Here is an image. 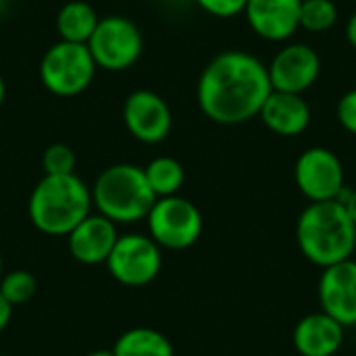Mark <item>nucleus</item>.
Masks as SVG:
<instances>
[{
  "label": "nucleus",
  "mask_w": 356,
  "mask_h": 356,
  "mask_svg": "<svg viewBox=\"0 0 356 356\" xmlns=\"http://www.w3.org/2000/svg\"><path fill=\"white\" fill-rule=\"evenodd\" d=\"M271 90L263 60L246 50H223L202 69L196 100L209 121L240 125L259 117Z\"/></svg>",
  "instance_id": "nucleus-1"
},
{
  "label": "nucleus",
  "mask_w": 356,
  "mask_h": 356,
  "mask_svg": "<svg viewBox=\"0 0 356 356\" xmlns=\"http://www.w3.org/2000/svg\"><path fill=\"white\" fill-rule=\"evenodd\" d=\"M296 240L305 259L325 269L353 259L356 225L340 200L311 202L298 217Z\"/></svg>",
  "instance_id": "nucleus-2"
},
{
  "label": "nucleus",
  "mask_w": 356,
  "mask_h": 356,
  "mask_svg": "<svg viewBox=\"0 0 356 356\" xmlns=\"http://www.w3.org/2000/svg\"><path fill=\"white\" fill-rule=\"evenodd\" d=\"M92 190L75 173L44 175L31 190L27 215L46 236H67L92 213Z\"/></svg>",
  "instance_id": "nucleus-3"
},
{
  "label": "nucleus",
  "mask_w": 356,
  "mask_h": 356,
  "mask_svg": "<svg viewBox=\"0 0 356 356\" xmlns=\"http://www.w3.org/2000/svg\"><path fill=\"white\" fill-rule=\"evenodd\" d=\"M90 190L96 211L117 225L146 219L156 200L144 175V167L131 163L106 167Z\"/></svg>",
  "instance_id": "nucleus-4"
},
{
  "label": "nucleus",
  "mask_w": 356,
  "mask_h": 356,
  "mask_svg": "<svg viewBox=\"0 0 356 356\" xmlns=\"http://www.w3.org/2000/svg\"><path fill=\"white\" fill-rule=\"evenodd\" d=\"M96 69L98 67L88 44L58 40L40 60V81L50 94L71 98L90 88Z\"/></svg>",
  "instance_id": "nucleus-5"
},
{
  "label": "nucleus",
  "mask_w": 356,
  "mask_h": 356,
  "mask_svg": "<svg viewBox=\"0 0 356 356\" xmlns=\"http://www.w3.org/2000/svg\"><path fill=\"white\" fill-rule=\"evenodd\" d=\"M146 223L148 236L167 250H186L202 236V215L198 207L179 194L156 198Z\"/></svg>",
  "instance_id": "nucleus-6"
},
{
  "label": "nucleus",
  "mask_w": 356,
  "mask_h": 356,
  "mask_svg": "<svg viewBox=\"0 0 356 356\" xmlns=\"http://www.w3.org/2000/svg\"><path fill=\"white\" fill-rule=\"evenodd\" d=\"M88 48L98 69L125 71L138 63L144 50V38L140 27L123 15L100 17L94 33L88 40Z\"/></svg>",
  "instance_id": "nucleus-7"
},
{
  "label": "nucleus",
  "mask_w": 356,
  "mask_h": 356,
  "mask_svg": "<svg viewBox=\"0 0 356 356\" xmlns=\"http://www.w3.org/2000/svg\"><path fill=\"white\" fill-rule=\"evenodd\" d=\"M104 265L111 277L123 286H148L163 267L161 246L146 234H123L117 238Z\"/></svg>",
  "instance_id": "nucleus-8"
},
{
  "label": "nucleus",
  "mask_w": 356,
  "mask_h": 356,
  "mask_svg": "<svg viewBox=\"0 0 356 356\" xmlns=\"http://www.w3.org/2000/svg\"><path fill=\"white\" fill-rule=\"evenodd\" d=\"M294 181L311 202L338 200L344 186V165L340 156L323 146L305 150L294 165Z\"/></svg>",
  "instance_id": "nucleus-9"
},
{
  "label": "nucleus",
  "mask_w": 356,
  "mask_h": 356,
  "mask_svg": "<svg viewBox=\"0 0 356 356\" xmlns=\"http://www.w3.org/2000/svg\"><path fill=\"white\" fill-rule=\"evenodd\" d=\"M123 125L142 144H161L173 127V115L163 96L152 90H136L123 102Z\"/></svg>",
  "instance_id": "nucleus-10"
},
{
  "label": "nucleus",
  "mask_w": 356,
  "mask_h": 356,
  "mask_svg": "<svg viewBox=\"0 0 356 356\" xmlns=\"http://www.w3.org/2000/svg\"><path fill=\"white\" fill-rule=\"evenodd\" d=\"M271 88L277 92L305 94L311 90L321 73V58L317 50L302 42L286 44L267 65Z\"/></svg>",
  "instance_id": "nucleus-11"
},
{
  "label": "nucleus",
  "mask_w": 356,
  "mask_h": 356,
  "mask_svg": "<svg viewBox=\"0 0 356 356\" xmlns=\"http://www.w3.org/2000/svg\"><path fill=\"white\" fill-rule=\"evenodd\" d=\"M321 311L344 327L356 325V261L346 259L323 269L319 280Z\"/></svg>",
  "instance_id": "nucleus-12"
},
{
  "label": "nucleus",
  "mask_w": 356,
  "mask_h": 356,
  "mask_svg": "<svg viewBox=\"0 0 356 356\" xmlns=\"http://www.w3.org/2000/svg\"><path fill=\"white\" fill-rule=\"evenodd\" d=\"M302 0H248L244 15L250 29L269 42H286L300 29Z\"/></svg>",
  "instance_id": "nucleus-13"
},
{
  "label": "nucleus",
  "mask_w": 356,
  "mask_h": 356,
  "mask_svg": "<svg viewBox=\"0 0 356 356\" xmlns=\"http://www.w3.org/2000/svg\"><path fill=\"white\" fill-rule=\"evenodd\" d=\"M119 238L117 223L104 215H88L67 234V246L71 257L81 265H102L106 263L115 242Z\"/></svg>",
  "instance_id": "nucleus-14"
},
{
  "label": "nucleus",
  "mask_w": 356,
  "mask_h": 356,
  "mask_svg": "<svg viewBox=\"0 0 356 356\" xmlns=\"http://www.w3.org/2000/svg\"><path fill=\"white\" fill-rule=\"evenodd\" d=\"M259 117L273 134L282 138H294L305 134L311 125V106L302 94L271 90Z\"/></svg>",
  "instance_id": "nucleus-15"
},
{
  "label": "nucleus",
  "mask_w": 356,
  "mask_h": 356,
  "mask_svg": "<svg viewBox=\"0 0 356 356\" xmlns=\"http://www.w3.org/2000/svg\"><path fill=\"white\" fill-rule=\"evenodd\" d=\"M292 342L300 356H336L344 344V325L323 311L313 313L296 323Z\"/></svg>",
  "instance_id": "nucleus-16"
},
{
  "label": "nucleus",
  "mask_w": 356,
  "mask_h": 356,
  "mask_svg": "<svg viewBox=\"0 0 356 356\" xmlns=\"http://www.w3.org/2000/svg\"><path fill=\"white\" fill-rule=\"evenodd\" d=\"M100 17L86 0H69L56 13V31L65 42L88 44Z\"/></svg>",
  "instance_id": "nucleus-17"
},
{
  "label": "nucleus",
  "mask_w": 356,
  "mask_h": 356,
  "mask_svg": "<svg viewBox=\"0 0 356 356\" xmlns=\"http://www.w3.org/2000/svg\"><path fill=\"white\" fill-rule=\"evenodd\" d=\"M111 350L115 356H175L169 338L152 327H131L123 332Z\"/></svg>",
  "instance_id": "nucleus-18"
},
{
  "label": "nucleus",
  "mask_w": 356,
  "mask_h": 356,
  "mask_svg": "<svg viewBox=\"0 0 356 356\" xmlns=\"http://www.w3.org/2000/svg\"><path fill=\"white\" fill-rule=\"evenodd\" d=\"M144 175L150 184V190L154 192L156 198L165 196H175L184 181H186V171L184 165L173 159V156H156L144 167Z\"/></svg>",
  "instance_id": "nucleus-19"
},
{
  "label": "nucleus",
  "mask_w": 356,
  "mask_h": 356,
  "mask_svg": "<svg viewBox=\"0 0 356 356\" xmlns=\"http://www.w3.org/2000/svg\"><path fill=\"white\" fill-rule=\"evenodd\" d=\"M338 21V6L334 0H302L300 2V27L311 33H325Z\"/></svg>",
  "instance_id": "nucleus-20"
},
{
  "label": "nucleus",
  "mask_w": 356,
  "mask_h": 356,
  "mask_svg": "<svg viewBox=\"0 0 356 356\" xmlns=\"http://www.w3.org/2000/svg\"><path fill=\"white\" fill-rule=\"evenodd\" d=\"M35 292H38V282H35L33 273H29L25 269H17V271H10L0 277V294L13 307H21L25 302H29L35 296Z\"/></svg>",
  "instance_id": "nucleus-21"
},
{
  "label": "nucleus",
  "mask_w": 356,
  "mask_h": 356,
  "mask_svg": "<svg viewBox=\"0 0 356 356\" xmlns=\"http://www.w3.org/2000/svg\"><path fill=\"white\" fill-rule=\"evenodd\" d=\"M77 156L71 146L67 144H50L42 154V169L44 175H67L75 173Z\"/></svg>",
  "instance_id": "nucleus-22"
},
{
  "label": "nucleus",
  "mask_w": 356,
  "mask_h": 356,
  "mask_svg": "<svg viewBox=\"0 0 356 356\" xmlns=\"http://www.w3.org/2000/svg\"><path fill=\"white\" fill-rule=\"evenodd\" d=\"M204 13L217 17V19H232L244 13L248 0H194Z\"/></svg>",
  "instance_id": "nucleus-23"
},
{
  "label": "nucleus",
  "mask_w": 356,
  "mask_h": 356,
  "mask_svg": "<svg viewBox=\"0 0 356 356\" xmlns=\"http://www.w3.org/2000/svg\"><path fill=\"white\" fill-rule=\"evenodd\" d=\"M336 117L340 121V125L348 131V134H355L356 136V88L346 92L338 106H336Z\"/></svg>",
  "instance_id": "nucleus-24"
},
{
  "label": "nucleus",
  "mask_w": 356,
  "mask_h": 356,
  "mask_svg": "<svg viewBox=\"0 0 356 356\" xmlns=\"http://www.w3.org/2000/svg\"><path fill=\"white\" fill-rule=\"evenodd\" d=\"M338 200L344 204L346 213L350 215V219L355 221V225H356V188L355 190H346V188H344Z\"/></svg>",
  "instance_id": "nucleus-25"
},
{
  "label": "nucleus",
  "mask_w": 356,
  "mask_h": 356,
  "mask_svg": "<svg viewBox=\"0 0 356 356\" xmlns=\"http://www.w3.org/2000/svg\"><path fill=\"white\" fill-rule=\"evenodd\" d=\"M13 305L0 294V332H4L6 330V325L10 323V319H13Z\"/></svg>",
  "instance_id": "nucleus-26"
},
{
  "label": "nucleus",
  "mask_w": 356,
  "mask_h": 356,
  "mask_svg": "<svg viewBox=\"0 0 356 356\" xmlns=\"http://www.w3.org/2000/svg\"><path fill=\"white\" fill-rule=\"evenodd\" d=\"M346 40H348V44L356 50V10L348 17V21H346Z\"/></svg>",
  "instance_id": "nucleus-27"
},
{
  "label": "nucleus",
  "mask_w": 356,
  "mask_h": 356,
  "mask_svg": "<svg viewBox=\"0 0 356 356\" xmlns=\"http://www.w3.org/2000/svg\"><path fill=\"white\" fill-rule=\"evenodd\" d=\"M4 98H6V83H4V77L0 75V106L4 104Z\"/></svg>",
  "instance_id": "nucleus-28"
},
{
  "label": "nucleus",
  "mask_w": 356,
  "mask_h": 356,
  "mask_svg": "<svg viewBox=\"0 0 356 356\" xmlns=\"http://www.w3.org/2000/svg\"><path fill=\"white\" fill-rule=\"evenodd\" d=\"M86 356H115L113 355V350H94V353H90V355Z\"/></svg>",
  "instance_id": "nucleus-29"
},
{
  "label": "nucleus",
  "mask_w": 356,
  "mask_h": 356,
  "mask_svg": "<svg viewBox=\"0 0 356 356\" xmlns=\"http://www.w3.org/2000/svg\"><path fill=\"white\" fill-rule=\"evenodd\" d=\"M6 8H8V0H0V17L6 15Z\"/></svg>",
  "instance_id": "nucleus-30"
},
{
  "label": "nucleus",
  "mask_w": 356,
  "mask_h": 356,
  "mask_svg": "<svg viewBox=\"0 0 356 356\" xmlns=\"http://www.w3.org/2000/svg\"><path fill=\"white\" fill-rule=\"evenodd\" d=\"M0 277H2V254H0Z\"/></svg>",
  "instance_id": "nucleus-31"
},
{
  "label": "nucleus",
  "mask_w": 356,
  "mask_h": 356,
  "mask_svg": "<svg viewBox=\"0 0 356 356\" xmlns=\"http://www.w3.org/2000/svg\"><path fill=\"white\" fill-rule=\"evenodd\" d=\"M163 2H179V0H163Z\"/></svg>",
  "instance_id": "nucleus-32"
},
{
  "label": "nucleus",
  "mask_w": 356,
  "mask_h": 356,
  "mask_svg": "<svg viewBox=\"0 0 356 356\" xmlns=\"http://www.w3.org/2000/svg\"><path fill=\"white\" fill-rule=\"evenodd\" d=\"M0 356H10V355H0Z\"/></svg>",
  "instance_id": "nucleus-33"
}]
</instances>
